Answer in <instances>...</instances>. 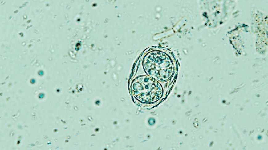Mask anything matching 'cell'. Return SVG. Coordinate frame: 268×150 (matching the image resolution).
<instances>
[{
  "instance_id": "obj_1",
  "label": "cell",
  "mask_w": 268,
  "mask_h": 150,
  "mask_svg": "<svg viewBox=\"0 0 268 150\" xmlns=\"http://www.w3.org/2000/svg\"><path fill=\"white\" fill-rule=\"evenodd\" d=\"M132 91L137 99L142 102L148 103L158 100L162 93V87L158 81L145 76L138 77L133 81Z\"/></svg>"
},
{
  "instance_id": "obj_2",
  "label": "cell",
  "mask_w": 268,
  "mask_h": 150,
  "mask_svg": "<svg viewBox=\"0 0 268 150\" xmlns=\"http://www.w3.org/2000/svg\"><path fill=\"white\" fill-rule=\"evenodd\" d=\"M143 63L147 73L155 79L165 81L172 75L169 59L163 53L152 52L149 54L145 58Z\"/></svg>"
}]
</instances>
